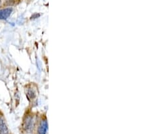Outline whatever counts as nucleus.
Wrapping results in <instances>:
<instances>
[{
	"label": "nucleus",
	"instance_id": "obj_4",
	"mask_svg": "<svg viewBox=\"0 0 152 134\" xmlns=\"http://www.w3.org/2000/svg\"><path fill=\"white\" fill-rule=\"evenodd\" d=\"M0 134H9V130L4 118H0Z\"/></svg>",
	"mask_w": 152,
	"mask_h": 134
},
{
	"label": "nucleus",
	"instance_id": "obj_5",
	"mask_svg": "<svg viewBox=\"0 0 152 134\" xmlns=\"http://www.w3.org/2000/svg\"><path fill=\"white\" fill-rule=\"evenodd\" d=\"M26 96L28 98V100H33L36 97V93L33 89H28L26 92Z\"/></svg>",
	"mask_w": 152,
	"mask_h": 134
},
{
	"label": "nucleus",
	"instance_id": "obj_1",
	"mask_svg": "<svg viewBox=\"0 0 152 134\" xmlns=\"http://www.w3.org/2000/svg\"><path fill=\"white\" fill-rule=\"evenodd\" d=\"M35 127V119L32 115H28L26 116L24 121V128L26 131L31 132L33 131Z\"/></svg>",
	"mask_w": 152,
	"mask_h": 134
},
{
	"label": "nucleus",
	"instance_id": "obj_2",
	"mask_svg": "<svg viewBox=\"0 0 152 134\" xmlns=\"http://www.w3.org/2000/svg\"><path fill=\"white\" fill-rule=\"evenodd\" d=\"M48 128V124L46 119H43L39 123L37 133L38 134H46Z\"/></svg>",
	"mask_w": 152,
	"mask_h": 134
},
{
	"label": "nucleus",
	"instance_id": "obj_6",
	"mask_svg": "<svg viewBox=\"0 0 152 134\" xmlns=\"http://www.w3.org/2000/svg\"><path fill=\"white\" fill-rule=\"evenodd\" d=\"M1 0H0V6H1Z\"/></svg>",
	"mask_w": 152,
	"mask_h": 134
},
{
	"label": "nucleus",
	"instance_id": "obj_3",
	"mask_svg": "<svg viewBox=\"0 0 152 134\" xmlns=\"http://www.w3.org/2000/svg\"><path fill=\"white\" fill-rule=\"evenodd\" d=\"M12 11H13L12 8L0 10V20H6L11 15Z\"/></svg>",
	"mask_w": 152,
	"mask_h": 134
}]
</instances>
